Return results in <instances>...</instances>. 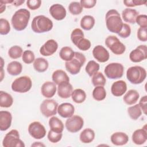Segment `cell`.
Wrapping results in <instances>:
<instances>
[{
    "label": "cell",
    "mask_w": 147,
    "mask_h": 147,
    "mask_svg": "<svg viewBox=\"0 0 147 147\" xmlns=\"http://www.w3.org/2000/svg\"><path fill=\"white\" fill-rule=\"evenodd\" d=\"M25 2L24 0H22V1H14L13 2V5H14L15 6H19L20 5H21L22 3H24Z\"/></svg>",
    "instance_id": "53"
},
{
    "label": "cell",
    "mask_w": 147,
    "mask_h": 147,
    "mask_svg": "<svg viewBox=\"0 0 147 147\" xmlns=\"http://www.w3.org/2000/svg\"><path fill=\"white\" fill-rule=\"evenodd\" d=\"M69 12L73 15H79L83 11V7L79 2H72L68 6Z\"/></svg>",
    "instance_id": "41"
},
{
    "label": "cell",
    "mask_w": 147,
    "mask_h": 147,
    "mask_svg": "<svg viewBox=\"0 0 147 147\" xmlns=\"http://www.w3.org/2000/svg\"><path fill=\"white\" fill-rule=\"evenodd\" d=\"M10 30L9 21L5 18L0 19V34L1 35L7 34Z\"/></svg>",
    "instance_id": "43"
},
{
    "label": "cell",
    "mask_w": 147,
    "mask_h": 147,
    "mask_svg": "<svg viewBox=\"0 0 147 147\" xmlns=\"http://www.w3.org/2000/svg\"><path fill=\"white\" fill-rule=\"evenodd\" d=\"M32 86L30 78L28 76H22L16 79L11 84V90L17 92L25 93L29 91Z\"/></svg>",
    "instance_id": "7"
},
{
    "label": "cell",
    "mask_w": 147,
    "mask_h": 147,
    "mask_svg": "<svg viewBox=\"0 0 147 147\" xmlns=\"http://www.w3.org/2000/svg\"><path fill=\"white\" fill-rule=\"evenodd\" d=\"M41 5V1L40 0H28L26 1L28 7L32 10L38 9Z\"/></svg>",
    "instance_id": "48"
},
{
    "label": "cell",
    "mask_w": 147,
    "mask_h": 147,
    "mask_svg": "<svg viewBox=\"0 0 147 147\" xmlns=\"http://www.w3.org/2000/svg\"><path fill=\"white\" fill-rule=\"evenodd\" d=\"M123 3L127 7H134L136 6H141L146 3V1L142 0H131V1H123Z\"/></svg>",
    "instance_id": "47"
},
{
    "label": "cell",
    "mask_w": 147,
    "mask_h": 147,
    "mask_svg": "<svg viewBox=\"0 0 147 147\" xmlns=\"http://www.w3.org/2000/svg\"><path fill=\"white\" fill-rule=\"evenodd\" d=\"M22 61L26 64H31L35 60V56L34 53L30 50L25 51L22 55Z\"/></svg>",
    "instance_id": "42"
},
{
    "label": "cell",
    "mask_w": 147,
    "mask_h": 147,
    "mask_svg": "<svg viewBox=\"0 0 147 147\" xmlns=\"http://www.w3.org/2000/svg\"><path fill=\"white\" fill-rule=\"evenodd\" d=\"M11 121L12 115L9 111H0V130L1 131L7 130L11 126Z\"/></svg>",
    "instance_id": "22"
},
{
    "label": "cell",
    "mask_w": 147,
    "mask_h": 147,
    "mask_svg": "<svg viewBox=\"0 0 147 147\" xmlns=\"http://www.w3.org/2000/svg\"><path fill=\"white\" fill-rule=\"evenodd\" d=\"M124 67L123 65L118 63H111L107 65L104 72L106 76L111 79L121 78L123 74Z\"/></svg>",
    "instance_id": "9"
},
{
    "label": "cell",
    "mask_w": 147,
    "mask_h": 147,
    "mask_svg": "<svg viewBox=\"0 0 147 147\" xmlns=\"http://www.w3.org/2000/svg\"><path fill=\"white\" fill-rule=\"evenodd\" d=\"M110 140L113 144L117 146H121L127 143L129 137L127 135L123 132H115L111 136Z\"/></svg>",
    "instance_id": "23"
},
{
    "label": "cell",
    "mask_w": 147,
    "mask_h": 147,
    "mask_svg": "<svg viewBox=\"0 0 147 147\" xmlns=\"http://www.w3.org/2000/svg\"><path fill=\"white\" fill-rule=\"evenodd\" d=\"M91 45V44L90 41L87 38H83L77 44L76 46L80 50L86 51L88 50L90 48Z\"/></svg>",
    "instance_id": "45"
},
{
    "label": "cell",
    "mask_w": 147,
    "mask_h": 147,
    "mask_svg": "<svg viewBox=\"0 0 147 147\" xmlns=\"http://www.w3.org/2000/svg\"><path fill=\"white\" fill-rule=\"evenodd\" d=\"M99 69V64L94 60L89 61L85 68L86 72L90 76H93L94 74L98 72Z\"/></svg>",
    "instance_id": "38"
},
{
    "label": "cell",
    "mask_w": 147,
    "mask_h": 147,
    "mask_svg": "<svg viewBox=\"0 0 147 147\" xmlns=\"http://www.w3.org/2000/svg\"><path fill=\"white\" fill-rule=\"evenodd\" d=\"M53 82L59 85L63 82H69V78L65 72L61 69H57L54 71L52 75Z\"/></svg>",
    "instance_id": "25"
},
{
    "label": "cell",
    "mask_w": 147,
    "mask_h": 147,
    "mask_svg": "<svg viewBox=\"0 0 147 147\" xmlns=\"http://www.w3.org/2000/svg\"><path fill=\"white\" fill-rule=\"evenodd\" d=\"M62 133H57L50 130L48 133V139L52 143H56L60 141L62 138Z\"/></svg>",
    "instance_id": "44"
},
{
    "label": "cell",
    "mask_w": 147,
    "mask_h": 147,
    "mask_svg": "<svg viewBox=\"0 0 147 147\" xmlns=\"http://www.w3.org/2000/svg\"><path fill=\"white\" fill-rule=\"evenodd\" d=\"M22 70V65L21 63L13 61L9 63L7 66V72L12 76H17L20 74Z\"/></svg>",
    "instance_id": "29"
},
{
    "label": "cell",
    "mask_w": 147,
    "mask_h": 147,
    "mask_svg": "<svg viewBox=\"0 0 147 147\" xmlns=\"http://www.w3.org/2000/svg\"><path fill=\"white\" fill-rule=\"evenodd\" d=\"M56 84L53 82H45L43 83L41 87V92L42 95L47 98L53 97L56 92Z\"/></svg>",
    "instance_id": "19"
},
{
    "label": "cell",
    "mask_w": 147,
    "mask_h": 147,
    "mask_svg": "<svg viewBox=\"0 0 147 147\" xmlns=\"http://www.w3.org/2000/svg\"><path fill=\"white\" fill-rule=\"evenodd\" d=\"M137 37L139 40L145 42L147 41L146 28H140L137 30Z\"/></svg>",
    "instance_id": "50"
},
{
    "label": "cell",
    "mask_w": 147,
    "mask_h": 147,
    "mask_svg": "<svg viewBox=\"0 0 147 147\" xmlns=\"http://www.w3.org/2000/svg\"><path fill=\"white\" fill-rule=\"evenodd\" d=\"M146 77L145 69L141 66L135 65L129 67L126 71V78L132 84H138L142 83Z\"/></svg>",
    "instance_id": "5"
},
{
    "label": "cell",
    "mask_w": 147,
    "mask_h": 147,
    "mask_svg": "<svg viewBox=\"0 0 147 147\" xmlns=\"http://www.w3.org/2000/svg\"><path fill=\"white\" fill-rule=\"evenodd\" d=\"M4 147H25L24 142L20 138V134L18 130L13 129L8 132L2 141Z\"/></svg>",
    "instance_id": "6"
},
{
    "label": "cell",
    "mask_w": 147,
    "mask_h": 147,
    "mask_svg": "<svg viewBox=\"0 0 147 147\" xmlns=\"http://www.w3.org/2000/svg\"><path fill=\"white\" fill-rule=\"evenodd\" d=\"M30 13L26 9H20L13 15L11 22L13 28L17 31L24 30L28 26Z\"/></svg>",
    "instance_id": "1"
},
{
    "label": "cell",
    "mask_w": 147,
    "mask_h": 147,
    "mask_svg": "<svg viewBox=\"0 0 147 147\" xmlns=\"http://www.w3.org/2000/svg\"><path fill=\"white\" fill-rule=\"evenodd\" d=\"M138 16V12L133 9L126 8L122 12V17L124 21L130 24H135L136 20Z\"/></svg>",
    "instance_id": "24"
},
{
    "label": "cell",
    "mask_w": 147,
    "mask_h": 147,
    "mask_svg": "<svg viewBox=\"0 0 147 147\" xmlns=\"http://www.w3.org/2000/svg\"><path fill=\"white\" fill-rule=\"evenodd\" d=\"M105 44L115 55H122L126 50L125 45L115 36H109L105 40Z\"/></svg>",
    "instance_id": "8"
},
{
    "label": "cell",
    "mask_w": 147,
    "mask_h": 147,
    "mask_svg": "<svg viewBox=\"0 0 147 147\" xmlns=\"http://www.w3.org/2000/svg\"><path fill=\"white\" fill-rule=\"evenodd\" d=\"M52 28L53 22L52 20L43 15H39L34 17L31 24L32 30L37 33L49 32Z\"/></svg>",
    "instance_id": "3"
},
{
    "label": "cell",
    "mask_w": 147,
    "mask_h": 147,
    "mask_svg": "<svg viewBox=\"0 0 147 147\" xmlns=\"http://www.w3.org/2000/svg\"><path fill=\"white\" fill-rule=\"evenodd\" d=\"M146 102H147V96L145 95L141 98L138 104L141 109L142 110L145 114H146Z\"/></svg>",
    "instance_id": "52"
},
{
    "label": "cell",
    "mask_w": 147,
    "mask_h": 147,
    "mask_svg": "<svg viewBox=\"0 0 147 147\" xmlns=\"http://www.w3.org/2000/svg\"><path fill=\"white\" fill-rule=\"evenodd\" d=\"M23 50L21 47L18 45H14L10 48L8 51V55L9 57L13 59L20 58L22 56Z\"/></svg>",
    "instance_id": "40"
},
{
    "label": "cell",
    "mask_w": 147,
    "mask_h": 147,
    "mask_svg": "<svg viewBox=\"0 0 147 147\" xmlns=\"http://www.w3.org/2000/svg\"><path fill=\"white\" fill-rule=\"evenodd\" d=\"M94 57L100 63H105L109 60L110 55L108 51L102 45H96L92 50Z\"/></svg>",
    "instance_id": "15"
},
{
    "label": "cell",
    "mask_w": 147,
    "mask_h": 147,
    "mask_svg": "<svg viewBox=\"0 0 147 147\" xmlns=\"http://www.w3.org/2000/svg\"><path fill=\"white\" fill-rule=\"evenodd\" d=\"M86 60V58L83 53L75 52L73 58L65 62V68L71 74L76 75L80 72L81 67L84 65Z\"/></svg>",
    "instance_id": "4"
},
{
    "label": "cell",
    "mask_w": 147,
    "mask_h": 147,
    "mask_svg": "<svg viewBox=\"0 0 147 147\" xmlns=\"http://www.w3.org/2000/svg\"><path fill=\"white\" fill-rule=\"evenodd\" d=\"M71 97L74 102L76 103H82L86 99V94L83 90L76 88L72 91Z\"/></svg>",
    "instance_id": "33"
},
{
    "label": "cell",
    "mask_w": 147,
    "mask_h": 147,
    "mask_svg": "<svg viewBox=\"0 0 147 147\" xmlns=\"http://www.w3.org/2000/svg\"><path fill=\"white\" fill-rule=\"evenodd\" d=\"M106 91L103 86H96L93 90L92 97L97 101H101L105 99Z\"/></svg>",
    "instance_id": "35"
},
{
    "label": "cell",
    "mask_w": 147,
    "mask_h": 147,
    "mask_svg": "<svg viewBox=\"0 0 147 147\" xmlns=\"http://www.w3.org/2000/svg\"><path fill=\"white\" fill-rule=\"evenodd\" d=\"M79 138L80 141L83 143H90L94 140L95 132L90 128L85 129L80 133Z\"/></svg>",
    "instance_id": "28"
},
{
    "label": "cell",
    "mask_w": 147,
    "mask_h": 147,
    "mask_svg": "<svg viewBox=\"0 0 147 147\" xmlns=\"http://www.w3.org/2000/svg\"><path fill=\"white\" fill-rule=\"evenodd\" d=\"M58 48L57 42L53 39L47 41L40 49V53L44 56H49L55 53Z\"/></svg>",
    "instance_id": "14"
},
{
    "label": "cell",
    "mask_w": 147,
    "mask_h": 147,
    "mask_svg": "<svg viewBox=\"0 0 147 147\" xmlns=\"http://www.w3.org/2000/svg\"><path fill=\"white\" fill-rule=\"evenodd\" d=\"M72 91V86L69 82H63L58 85L57 94L61 98L67 99L69 98Z\"/></svg>",
    "instance_id": "21"
},
{
    "label": "cell",
    "mask_w": 147,
    "mask_h": 147,
    "mask_svg": "<svg viewBox=\"0 0 147 147\" xmlns=\"http://www.w3.org/2000/svg\"><path fill=\"white\" fill-rule=\"evenodd\" d=\"M136 22L140 26V28L147 27V16L145 14L138 15L136 18Z\"/></svg>",
    "instance_id": "49"
},
{
    "label": "cell",
    "mask_w": 147,
    "mask_h": 147,
    "mask_svg": "<svg viewBox=\"0 0 147 147\" xmlns=\"http://www.w3.org/2000/svg\"><path fill=\"white\" fill-rule=\"evenodd\" d=\"M74 53L75 52H74L71 48L69 47H64L60 49L59 56L62 60L68 61L73 58Z\"/></svg>",
    "instance_id": "34"
},
{
    "label": "cell",
    "mask_w": 147,
    "mask_h": 147,
    "mask_svg": "<svg viewBox=\"0 0 147 147\" xmlns=\"http://www.w3.org/2000/svg\"><path fill=\"white\" fill-rule=\"evenodd\" d=\"M139 93L137 90H129L123 97L124 102L128 105H132L135 104L139 99Z\"/></svg>",
    "instance_id": "26"
},
{
    "label": "cell",
    "mask_w": 147,
    "mask_h": 147,
    "mask_svg": "<svg viewBox=\"0 0 147 147\" xmlns=\"http://www.w3.org/2000/svg\"><path fill=\"white\" fill-rule=\"evenodd\" d=\"M132 141L136 145H142L147 140V130L146 125H145L142 129L135 130L132 134Z\"/></svg>",
    "instance_id": "17"
},
{
    "label": "cell",
    "mask_w": 147,
    "mask_h": 147,
    "mask_svg": "<svg viewBox=\"0 0 147 147\" xmlns=\"http://www.w3.org/2000/svg\"><path fill=\"white\" fill-rule=\"evenodd\" d=\"M147 58V47L146 45H140L133 50L129 55L130 60L134 63H138Z\"/></svg>",
    "instance_id": "13"
},
{
    "label": "cell",
    "mask_w": 147,
    "mask_h": 147,
    "mask_svg": "<svg viewBox=\"0 0 147 147\" xmlns=\"http://www.w3.org/2000/svg\"><path fill=\"white\" fill-rule=\"evenodd\" d=\"M106 24L107 29L112 33L118 34L122 29L123 22L119 13L115 9L109 10L106 14Z\"/></svg>",
    "instance_id": "2"
},
{
    "label": "cell",
    "mask_w": 147,
    "mask_h": 147,
    "mask_svg": "<svg viewBox=\"0 0 147 147\" xmlns=\"http://www.w3.org/2000/svg\"><path fill=\"white\" fill-rule=\"evenodd\" d=\"M0 4H1V7H0V9H1V13H2L4 10H5V9H6V5L5 3H3L2 2H0Z\"/></svg>",
    "instance_id": "55"
},
{
    "label": "cell",
    "mask_w": 147,
    "mask_h": 147,
    "mask_svg": "<svg viewBox=\"0 0 147 147\" xmlns=\"http://www.w3.org/2000/svg\"><path fill=\"white\" fill-rule=\"evenodd\" d=\"M49 126L51 130L57 133H62L64 130V124L56 117H52L49 120Z\"/></svg>",
    "instance_id": "27"
},
{
    "label": "cell",
    "mask_w": 147,
    "mask_h": 147,
    "mask_svg": "<svg viewBox=\"0 0 147 147\" xmlns=\"http://www.w3.org/2000/svg\"><path fill=\"white\" fill-rule=\"evenodd\" d=\"M84 125L83 118L77 115L68 118L65 123L67 130L71 133H76L80 130Z\"/></svg>",
    "instance_id": "11"
},
{
    "label": "cell",
    "mask_w": 147,
    "mask_h": 147,
    "mask_svg": "<svg viewBox=\"0 0 147 147\" xmlns=\"http://www.w3.org/2000/svg\"><path fill=\"white\" fill-rule=\"evenodd\" d=\"M83 7L86 9H90L94 7L96 3L95 0H81L80 2Z\"/></svg>",
    "instance_id": "51"
},
{
    "label": "cell",
    "mask_w": 147,
    "mask_h": 147,
    "mask_svg": "<svg viewBox=\"0 0 147 147\" xmlns=\"http://www.w3.org/2000/svg\"><path fill=\"white\" fill-rule=\"evenodd\" d=\"M94 25L95 19L91 16H84L80 20V26L84 30H90L94 27Z\"/></svg>",
    "instance_id": "32"
},
{
    "label": "cell",
    "mask_w": 147,
    "mask_h": 147,
    "mask_svg": "<svg viewBox=\"0 0 147 147\" xmlns=\"http://www.w3.org/2000/svg\"><path fill=\"white\" fill-rule=\"evenodd\" d=\"M58 106L57 102L54 99H45L40 105V111L44 117H51L56 114Z\"/></svg>",
    "instance_id": "10"
},
{
    "label": "cell",
    "mask_w": 147,
    "mask_h": 147,
    "mask_svg": "<svg viewBox=\"0 0 147 147\" xmlns=\"http://www.w3.org/2000/svg\"><path fill=\"white\" fill-rule=\"evenodd\" d=\"M49 66L48 61L42 57H38L33 63L34 69L38 72H44L47 70Z\"/></svg>",
    "instance_id": "30"
},
{
    "label": "cell",
    "mask_w": 147,
    "mask_h": 147,
    "mask_svg": "<svg viewBox=\"0 0 147 147\" xmlns=\"http://www.w3.org/2000/svg\"><path fill=\"white\" fill-rule=\"evenodd\" d=\"M13 103V99L10 94L5 91H0V106L1 107H10Z\"/></svg>",
    "instance_id": "31"
},
{
    "label": "cell",
    "mask_w": 147,
    "mask_h": 147,
    "mask_svg": "<svg viewBox=\"0 0 147 147\" xmlns=\"http://www.w3.org/2000/svg\"><path fill=\"white\" fill-rule=\"evenodd\" d=\"M58 114L63 118H69L74 115L75 107L70 103H63L58 106Z\"/></svg>",
    "instance_id": "18"
},
{
    "label": "cell",
    "mask_w": 147,
    "mask_h": 147,
    "mask_svg": "<svg viewBox=\"0 0 147 147\" xmlns=\"http://www.w3.org/2000/svg\"><path fill=\"white\" fill-rule=\"evenodd\" d=\"M45 127L38 121H34L29 124L28 132L29 134L35 139H41L46 135Z\"/></svg>",
    "instance_id": "12"
},
{
    "label": "cell",
    "mask_w": 147,
    "mask_h": 147,
    "mask_svg": "<svg viewBox=\"0 0 147 147\" xmlns=\"http://www.w3.org/2000/svg\"><path fill=\"white\" fill-rule=\"evenodd\" d=\"M131 34V29L130 26L127 24H123L122 29L118 34V36L122 38H126L128 37Z\"/></svg>",
    "instance_id": "46"
},
{
    "label": "cell",
    "mask_w": 147,
    "mask_h": 147,
    "mask_svg": "<svg viewBox=\"0 0 147 147\" xmlns=\"http://www.w3.org/2000/svg\"><path fill=\"white\" fill-rule=\"evenodd\" d=\"M127 113L129 117L133 120L137 119L142 114V111L138 104L129 107Z\"/></svg>",
    "instance_id": "37"
},
{
    "label": "cell",
    "mask_w": 147,
    "mask_h": 147,
    "mask_svg": "<svg viewBox=\"0 0 147 147\" xmlns=\"http://www.w3.org/2000/svg\"><path fill=\"white\" fill-rule=\"evenodd\" d=\"M84 33L83 31L79 28H76L72 30L71 34V40L72 43L76 45L77 44L84 38Z\"/></svg>",
    "instance_id": "39"
},
{
    "label": "cell",
    "mask_w": 147,
    "mask_h": 147,
    "mask_svg": "<svg viewBox=\"0 0 147 147\" xmlns=\"http://www.w3.org/2000/svg\"><path fill=\"white\" fill-rule=\"evenodd\" d=\"M91 82L95 86H104L106 83V79L103 74L100 72H98L92 76Z\"/></svg>",
    "instance_id": "36"
},
{
    "label": "cell",
    "mask_w": 147,
    "mask_h": 147,
    "mask_svg": "<svg viewBox=\"0 0 147 147\" xmlns=\"http://www.w3.org/2000/svg\"><path fill=\"white\" fill-rule=\"evenodd\" d=\"M51 16L57 21L63 20L66 16V10L64 7L59 3L52 5L49 10Z\"/></svg>",
    "instance_id": "16"
},
{
    "label": "cell",
    "mask_w": 147,
    "mask_h": 147,
    "mask_svg": "<svg viewBox=\"0 0 147 147\" xmlns=\"http://www.w3.org/2000/svg\"><path fill=\"white\" fill-rule=\"evenodd\" d=\"M127 90V85L123 80H118L114 82L111 87V92L115 96L123 95Z\"/></svg>",
    "instance_id": "20"
},
{
    "label": "cell",
    "mask_w": 147,
    "mask_h": 147,
    "mask_svg": "<svg viewBox=\"0 0 147 147\" xmlns=\"http://www.w3.org/2000/svg\"><path fill=\"white\" fill-rule=\"evenodd\" d=\"M45 145L41 143V142H34L33 144H32L31 146H45Z\"/></svg>",
    "instance_id": "54"
}]
</instances>
